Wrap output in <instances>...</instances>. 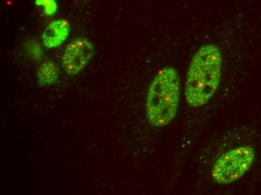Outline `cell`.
<instances>
[{"label":"cell","mask_w":261,"mask_h":195,"mask_svg":"<svg viewBox=\"0 0 261 195\" xmlns=\"http://www.w3.org/2000/svg\"><path fill=\"white\" fill-rule=\"evenodd\" d=\"M36 4L44 8L46 14H53L57 10V4L54 0H36Z\"/></svg>","instance_id":"52a82bcc"},{"label":"cell","mask_w":261,"mask_h":195,"mask_svg":"<svg viewBox=\"0 0 261 195\" xmlns=\"http://www.w3.org/2000/svg\"><path fill=\"white\" fill-rule=\"evenodd\" d=\"M255 159V151L251 146L237 147L222 154L212 169L213 181L227 185L240 180L249 171Z\"/></svg>","instance_id":"3957f363"},{"label":"cell","mask_w":261,"mask_h":195,"mask_svg":"<svg viewBox=\"0 0 261 195\" xmlns=\"http://www.w3.org/2000/svg\"><path fill=\"white\" fill-rule=\"evenodd\" d=\"M37 77L41 86L53 85L59 77L58 68L52 62H46L38 70Z\"/></svg>","instance_id":"8992f818"},{"label":"cell","mask_w":261,"mask_h":195,"mask_svg":"<svg viewBox=\"0 0 261 195\" xmlns=\"http://www.w3.org/2000/svg\"><path fill=\"white\" fill-rule=\"evenodd\" d=\"M222 53L216 44L199 47L186 74L185 96L191 107H203L217 91L222 77Z\"/></svg>","instance_id":"6da1fadb"},{"label":"cell","mask_w":261,"mask_h":195,"mask_svg":"<svg viewBox=\"0 0 261 195\" xmlns=\"http://www.w3.org/2000/svg\"><path fill=\"white\" fill-rule=\"evenodd\" d=\"M94 53L90 41L79 38L72 41L64 50L62 63L67 74L76 75L88 64Z\"/></svg>","instance_id":"277c9868"},{"label":"cell","mask_w":261,"mask_h":195,"mask_svg":"<svg viewBox=\"0 0 261 195\" xmlns=\"http://www.w3.org/2000/svg\"><path fill=\"white\" fill-rule=\"evenodd\" d=\"M70 33V24L66 20L59 19L50 23L42 34V43L47 48L60 47Z\"/></svg>","instance_id":"5b68a950"},{"label":"cell","mask_w":261,"mask_h":195,"mask_svg":"<svg viewBox=\"0 0 261 195\" xmlns=\"http://www.w3.org/2000/svg\"><path fill=\"white\" fill-rule=\"evenodd\" d=\"M180 99V78L177 70L166 66L158 71L146 95L148 121L152 126L163 128L173 122Z\"/></svg>","instance_id":"7a4b0ae2"}]
</instances>
